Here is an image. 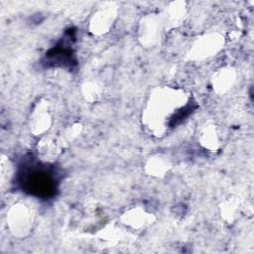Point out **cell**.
<instances>
[{"label":"cell","mask_w":254,"mask_h":254,"mask_svg":"<svg viewBox=\"0 0 254 254\" xmlns=\"http://www.w3.org/2000/svg\"><path fill=\"white\" fill-rule=\"evenodd\" d=\"M62 175L55 165H50L25 157L18 165L16 173L17 187L26 194L43 200L57 196Z\"/></svg>","instance_id":"obj_1"},{"label":"cell","mask_w":254,"mask_h":254,"mask_svg":"<svg viewBox=\"0 0 254 254\" xmlns=\"http://www.w3.org/2000/svg\"><path fill=\"white\" fill-rule=\"evenodd\" d=\"M74 34L75 32L73 29H69L58 44L47 52L44 59V64L46 66L72 67L76 64L72 48V44L75 40Z\"/></svg>","instance_id":"obj_2"}]
</instances>
